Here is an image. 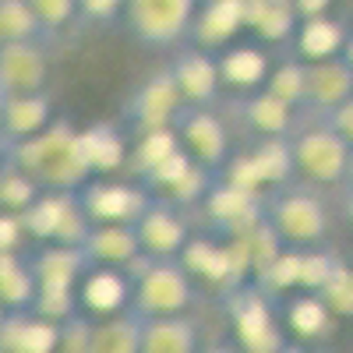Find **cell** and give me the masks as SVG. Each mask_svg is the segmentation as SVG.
<instances>
[{
  "label": "cell",
  "mask_w": 353,
  "mask_h": 353,
  "mask_svg": "<svg viewBox=\"0 0 353 353\" xmlns=\"http://www.w3.org/2000/svg\"><path fill=\"white\" fill-rule=\"evenodd\" d=\"M304 106L325 117L339 103L353 96V71L343 57H329V61H304Z\"/></svg>",
  "instance_id": "5bb4252c"
},
{
  "label": "cell",
  "mask_w": 353,
  "mask_h": 353,
  "mask_svg": "<svg viewBox=\"0 0 353 353\" xmlns=\"http://www.w3.org/2000/svg\"><path fill=\"white\" fill-rule=\"evenodd\" d=\"M92 346V321L71 314L68 321H61V339H57V353H88Z\"/></svg>",
  "instance_id": "8d00e7d4"
},
{
  "label": "cell",
  "mask_w": 353,
  "mask_h": 353,
  "mask_svg": "<svg viewBox=\"0 0 353 353\" xmlns=\"http://www.w3.org/2000/svg\"><path fill=\"white\" fill-rule=\"evenodd\" d=\"M205 209H209V219L219 223L230 233H248L251 226L261 223V198L258 191H244L237 184H212L209 194H205Z\"/></svg>",
  "instance_id": "ac0fdd59"
},
{
  "label": "cell",
  "mask_w": 353,
  "mask_h": 353,
  "mask_svg": "<svg viewBox=\"0 0 353 353\" xmlns=\"http://www.w3.org/2000/svg\"><path fill=\"white\" fill-rule=\"evenodd\" d=\"M339 57L350 64V71H353V32L346 36V43H343V50H339Z\"/></svg>",
  "instance_id": "60d3db41"
},
{
  "label": "cell",
  "mask_w": 353,
  "mask_h": 353,
  "mask_svg": "<svg viewBox=\"0 0 353 353\" xmlns=\"http://www.w3.org/2000/svg\"><path fill=\"white\" fill-rule=\"evenodd\" d=\"M21 223L28 237H39L50 244H85L88 230H92L88 216L81 212L78 191H43L21 212Z\"/></svg>",
  "instance_id": "52a82bcc"
},
{
  "label": "cell",
  "mask_w": 353,
  "mask_h": 353,
  "mask_svg": "<svg viewBox=\"0 0 353 353\" xmlns=\"http://www.w3.org/2000/svg\"><path fill=\"white\" fill-rule=\"evenodd\" d=\"M226 314H230L237 350L244 353H279L290 343L286 332L279 329L269 301H265L261 286H237L226 297Z\"/></svg>",
  "instance_id": "8992f818"
},
{
  "label": "cell",
  "mask_w": 353,
  "mask_h": 353,
  "mask_svg": "<svg viewBox=\"0 0 353 353\" xmlns=\"http://www.w3.org/2000/svg\"><path fill=\"white\" fill-rule=\"evenodd\" d=\"M50 124H53V103L46 96V88L43 92L4 96V110H0V138L4 141L32 138Z\"/></svg>",
  "instance_id": "d6986e66"
},
{
  "label": "cell",
  "mask_w": 353,
  "mask_h": 353,
  "mask_svg": "<svg viewBox=\"0 0 353 353\" xmlns=\"http://www.w3.org/2000/svg\"><path fill=\"white\" fill-rule=\"evenodd\" d=\"M36 290L39 286H36L28 261L18 258L14 251H0V304L8 311H25V307H32Z\"/></svg>",
  "instance_id": "83f0119b"
},
{
  "label": "cell",
  "mask_w": 353,
  "mask_h": 353,
  "mask_svg": "<svg viewBox=\"0 0 353 353\" xmlns=\"http://www.w3.org/2000/svg\"><path fill=\"white\" fill-rule=\"evenodd\" d=\"M286 138H290L293 173H301L311 184H343L350 149H353L343 134H336L325 121H318L301 131L293 128Z\"/></svg>",
  "instance_id": "277c9868"
},
{
  "label": "cell",
  "mask_w": 353,
  "mask_h": 353,
  "mask_svg": "<svg viewBox=\"0 0 353 353\" xmlns=\"http://www.w3.org/2000/svg\"><path fill=\"white\" fill-rule=\"evenodd\" d=\"M124 4L128 0H78V14L88 18V21H113L124 14Z\"/></svg>",
  "instance_id": "74e56055"
},
{
  "label": "cell",
  "mask_w": 353,
  "mask_h": 353,
  "mask_svg": "<svg viewBox=\"0 0 353 353\" xmlns=\"http://www.w3.org/2000/svg\"><path fill=\"white\" fill-rule=\"evenodd\" d=\"M336 311L325 304V297L314 290H304L297 297L286 301V325L293 329V336L301 339H329L336 336Z\"/></svg>",
  "instance_id": "cb8c5ba5"
},
{
  "label": "cell",
  "mask_w": 353,
  "mask_h": 353,
  "mask_svg": "<svg viewBox=\"0 0 353 353\" xmlns=\"http://www.w3.org/2000/svg\"><path fill=\"white\" fill-rule=\"evenodd\" d=\"M216 64H219V78L223 85L230 88H258L265 85V78H269V53L251 46V43H237V46H226L219 57H216Z\"/></svg>",
  "instance_id": "d4e9b609"
},
{
  "label": "cell",
  "mask_w": 353,
  "mask_h": 353,
  "mask_svg": "<svg viewBox=\"0 0 353 353\" xmlns=\"http://www.w3.org/2000/svg\"><path fill=\"white\" fill-rule=\"evenodd\" d=\"M173 131H176V138H181V145L188 149V156L194 163L209 166L212 173L226 166V159H230V131L212 113V106L184 103L173 117Z\"/></svg>",
  "instance_id": "9c48e42d"
},
{
  "label": "cell",
  "mask_w": 353,
  "mask_h": 353,
  "mask_svg": "<svg viewBox=\"0 0 353 353\" xmlns=\"http://www.w3.org/2000/svg\"><path fill=\"white\" fill-rule=\"evenodd\" d=\"M32 311L43 314L46 321H68L71 314H78V297L71 286H39L32 297Z\"/></svg>",
  "instance_id": "d6a6232c"
},
{
  "label": "cell",
  "mask_w": 353,
  "mask_h": 353,
  "mask_svg": "<svg viewBox=\"0 0 353 353\" xmlns=\"http://www.w3.org/2000/svg\"><path fill=\"white\" fill-rule=\"evenodd\" d=\"M194 353H237V350H233V346H223V343H219V346H205V350L198 346Z\"/></svg>",
  "instance_id": "7bdbcfd3"
},
{
  "label": "cell",
  "mask_w": 353,
  "mask_h": 353,
  "mask_svg": "<svg viewBox=\"0 0 353 353\" xmlns=\"http://www.w3.org/2000/svg\"><path fill=\"white\" fill-rule=\"evenodd\" d=\"M81 248H85L88 261H92V269H96V265H99V269H128V265L141 254L134 226H124V223L92 226Z\"/></svg>",
  "instance_id": "ffe728a7"
},
{
  "label": "cell",
  "mask_w": 353,
  "mask_h": 353,
  "mask_svg": "<svg viewBox=\"0 0 353 353\" xmlns=\"http://www.w3.org/2000/svg\"><path fill=\"white\" fill-rule=\"evenodd\" d=\"M343 184H346V191L353 194V149H350V163H346V176H343Z\"/></svg>",
  "instance_id": "b9f144b4"
},
{
  "label": "cell",
  "mask_w": 353,
  "mask_h": 353,
  "mask_svg": "<svg viewBox=\"0 0 353 353\" xmlns=\"http://www.w3.org/2000/svg\"><path fill=\"white\" fill-rule=\"evenodd\" d=\"M346 28L343 21L329 18V14H314V18H301L297 21V50L304 61H329V57H339L343 43H346Z\"/></svg>",
  "instance_id": "484cf974"
},
{
  "label": "cell",
  "mask_w": 353,
  "mask_h": 353,
  "mask_svg": "<svg viewBox=\"0 0 353 353\" xmlns=\"http://www.w3.org/2000/svg\"><path fill=\"white\" fill-rule=\"evenodd\" d=\"M50 78V53L43 43H0V96L43 92Z\"/></svg>",
  "instance_id": "7c38bea8"
},
{
  "label": "cell",
  "mask_w": 353,
  "mask_h": 353,
  "mask_svg": "<svg viewBox=\"0 0 353 353\" xmlns=\"http://www.w3.org/2000/svg\"><path fill=\"white\" fill-rule=\"evenodd\" d=\"M181 106H184L181 88H176L170 68H163V71L149 74L131 92V99L124 106V117L134 124L138 134H145V131L173 128V117H176V110H181Z\"/></svg>",
  "instance_id": "30bf717a"
},
{
  "label": "cell",
  "mask_w": 353,
  "mask_h": 353,
  "mask_svg": "<svg viewBox=\"0 0 353 353\" xmlns=\"http://www.w3.org/2000/svg\"><path fill=\"white\" fill-rule=\"evenodd\" d=\"M81 134H85L88 156H92L96 170H110V166L121 163V156H124V141H121V134H117L110 124H96L92 131H81Z\"/></svg>",
  "instance_id": "e575fe53"
},
{
  "label": "cell",
  "mask_w": 353,
  "mask_h": 353,
  "mask_svg": "<svg viewBox=\"0 0 353 353\" xmlns=\"http://www.w3.org/2000/svg\"><path fill=\"white\" fill-rule=\"evenodd\" d=\"M141 254L149 258H176L188 248V219L181 216V205L170 198H152V205L134 223Z\"/></svg>",
  "instance_id": "8fae6325"
},
{
  "label": "cell",
  "mask_w": 353,
  "mask_h": 353,
  "mask_svg": "<svg viewBox=\"0 0 353 353\" xmlns=\"http://www.w3.org/2000/svg\"><path fill=\"white\" fill-rule=\"evenodd\" d=\"M198 0H128L124 18L145 50H173L191 32Z\"/></svg>",
  "instance_id": "5b68a950"
},
{
  "label": "cell",
  "mask_w": 353,
  "mask_h": 353,
  "mask_svg": "<svg viewBox=\"0 0 353 353\" xmlns=\"http://www.w3.org/2000/svg\"><path fill=\"white\" fill-rule=\"evenodd\" d=\"M28 269L36 276V286H71L74 290L92 272V261H88L81 244H46L43 251L28 258Z\"/></svg>",
  "instance_id": "e0dca14e"
},
{
  "label": "cell",
  "mask_w": 353,
  "mask_h": 353,
  "mask_svg": "<svg viewBox=\"0 0 353 353\" xmlns=\"http://www.w3.org/2000/svg\"><path fill=\"white\" fill-rule=\"evenodd\" d=\"M152 191L145 184H121V181H88L78 188L81 212L88 216L92 226L103 223H124L134 226L138 216L152 205Z\"/></svg>",
  "instance_id": "ba28073f"
},
{
  "label": "cell",
  "mask_w": 353,
  "mask_h": 353,
  "mask_svg": "<svg viewBox=\"0 0 353 353\" xmlns=\"http://www.w3.org/2000/svg\"><path fill=\"white\" fill-rule=\"evenodd\" d=\"M318 121H325L336 134H343V138L353 145V96H350L346 103H339L336 110H329L325 117H318Z\"/></svg>",
  "instance_id": "f35d334b"
},
{
  "label": "cell",
  "mask_w": 353,
  "mask_h": 353,
  "mask_svg": "<svg viewBox=\"0 0 353 353\" xmlns=\"http://www.w3.org/2000/svg\"><path fill=\"white\" fill-rule=\"evenodd\" d=\"M346 209H350V219H353V194L346 198Z\"/></svg>",
  "instance_id": "f6af8a7d"
},
{
  "label": "cell",
  "mask_w": 353,
  "mask_h": 353,
  "mask_svg": "<svg viewBox=\"0 0 353 353\" xmlns=\"http://www.w3.org/2000/svg\"><path fill=\"white\" fill-rule=\"evenodd\" d=\"M4 318H8V307H4V304H0V321H4Z\"/></svg>",
  "instance_id": "bcb514c9"
},
{
  "label": "cell",
  "mask_w": 353,
  "mask_h": 353,
  "mask_svg": "<svg viewBox=\"0 0 353 353\" xmlns=\"http://www.w3.org/2000/svg\"><path fill=\"white\" fill-rule=\"evenodd\" d=\"M50 32L25 0H0V43H43Z\"/></svg>",
  "instance_id": "f1b7e54d"
},
{
  "label": "cell",
  "mask_w": 353,
  "mask_h": 353,
  "mask_svg": "<svg viewBox=\"0 0 353 353\" xmlns=\"http://www.w3.org/2000/svg\"><path fill=\"white\" fill-rule=\"evenodd\" d=\"M141 321L145 314H138L134 307L103 318L99 325H92L88 353H141Z\"/></svg>",
  "instance_id": "4316f807"
},
{
  "label": "cell",
  "mask_w": 353,
  "mask_h": 353,
  "mask_svg": "<svg viewBox=\"0 0 353 353\" xmlns=\"http://www.w3.org/2000/svg\"><path fill=\"white\" fill-rule=\"evenodd\" d=\"M297 8V18H314V14H329L332 0H293Z\"/></svg>",
  "instance_id": "ab89813d"
},
{
  "label": "cell",
  "mask_w": 353,
  "mask_h": 353,
  "mask_svg": "<svg viewBox=\"0 0 353 353\" xmlns=\"http://www.w3.org/2000/svg\"><path fill=\"white\" fill-rule=\"evenodd\" d=\"M8 163L21 170L39 191H78L96 173L85 134L68 121H53L32 138L8 141Z\"/></svg>",
  "instance_id": "6da1fadb"
},
{
  "label": "cell",
  "mask_w": 353,
  "mask_h": 353,
  "mask_svg": "<svg viewBox=\"0 0 353 353\" xmlns=\"http://www.w3.org/2000/svg\"><path fill=\"white\" fill-rule=\"evenodd\" d=\"M265 223L276 230V237L290 251L321 248L329 237V212L325 201L307 188H283L265 205Z\"/></svg>",
  "instance_id": "3957f363"
},
{
  "label": "cell",
  "mask_w": 353,
  "mask_h": 353,
  "mask_svg": "<svg viewBox=\"0 0 353 353\" xmlns=\"http://www.w3.org/2000/svg\"><path fill=\"white\" fill-rule=\"evenodd\" d=\"M124 272H131V307L138 314H184L194 304V286L184 261L138 254Z\"/></svg>",
  "instance_id": "7a4b0ae2"
},
{
  "label": "cell",
  "mask_w": 353,
  "mask_h": 353,
  "mask_svg": "<svg viewBox=\"0 0 353 353\" xmlns=\"http://www.w3.org/2000/svg\"><path fill=\"white\" fill-rule=\"evenodd\" d=\"M170 74L176 81V88H181L184 103L191 106H212L219 99V88H223V78H219V64L216 57L209 50L201 46H184L173 53L170 61Z\"/></svg>",
  "instance_id": "4fadbf2b"
},
{
  "label": "cell",
  "mask_w": 353,
  "mask_h": 353,
  "mask_svg": "<svg viewBox=\"0 0 353 353\" xmlns=\"http://www.w3.org/2000/svg\"><path fill=\"white\" fill-rule=\"evenodd\" d=\"M233 113H237L251 131H258L265 138H286L293 131V124H297V110L286 106L283 99H276L269 88L244 96L237 106H233Z\"/></svg>",
  "instance_id": "7402d4cb"
},
{
  "label": "cell",
  "mask_w": 353,
  "mask_h": 353,
  "mask_svg": "<svg viewBox=\"0 0 353 353\" xmlns=\"http://www.w3.org/2000/svg\"><path fill=\"white\" fill-rule=\"evenodd\" d=\"M297 8L293 0H244V28L258 39L269 43H290L297 32Z\"/></svg>",
  "instance_id": "603a6c76"
},
{
  "label": "cell",
  "mask_w": 353,
  "mask_h": 353,
  "mask_svg": "<svg viewBox=\"0 0 353 353\" xmlns=\"http://www.w3.org/2000/svg\"><path fill=\"white\" fill-rule=\"evenodd\" d=\"M304 71H307L304 61H283L279 68L269 71V78H265V88H269L276 99H283L286 106L301 110V106H304Z\"/></svg>",
  "instance_id": "4dcf8cb0"
},
{
  "label": "cell",
  "mask_w": 353,
  "mask_h": 353,
  "mask_svg": "<svg viewBox=\"0 0 353 353\" xmlns=\"http://www.w3.org/2000/svg\"><path fill=\"white\" fill-rule=\"evenodd\" d=\"M314 293H321L325 304L336 314H353V269H350V265H343V261H336L332 272L325 276V283H321Z\"/></svg>",
  "instance_id": "836d02e7"
},
{
  "label": "cell",
  "mask_w": 353,
  "mask_h": 353,
  "mask_svg": "<svg viewBox=\"0 0 353 353\" xmlns=\"http://www.w3.org/2000/svg\"><path fill=\"white\" fill-rule=\"evenodd\" d=\"M261 184H286V176L293 173V156H290V138H269L265 145L251 152Z\"/></svg>",
  "instance_id": "f546056e"
},
{
  "label": "cell",
  "mask_w": 353,
  "mask_h": 353,
  "mask_svg": "<svg viewBox=\"0 0 353 353\" xmlns=\"http://www.w3.org/2000/svg\"><path fill=\"white\" fill-rule=\"evenodd\" d=\"M244 28V0H198L188 39L201 50H223Z\"/></svg>",
  "instance_id": "9a60e30c"
},
{
  "label": "cell",
  "mask_w": 353,
  "mask_h": 353,
  "mask_svg": "<svg viewBox=\"0 0 353 353\" xmlns=\"http://www.w3.org/2000/svg\"><path fill=\"white\" fill-rule=\"evenodd\" d=\"M0 110H4V96H0Z\"/></svg>",
  "instance_id": "7dc6e473"
},
{
  "label": "cell",
  "mask_w": 353,
  "mask_h": 353,
  "mask_svg": "<svg viewBox=\"0 0 353 353\" xmlns=\"http://www.w3.org/2000/svg\"><path fill=\"white\" fill-rule=\"evenodd\" d=\"M279 353H304V350H301V346H290V343H286V346H283Z\"/></svg>",
  "instance_id": "ee69618b"
},
{
  "label": "cell",
  "mask_w": 353,
  "mask_h": 353,
  "mask_svg": "<svg viewBox=\"0 0 353 353\" xmlns=\"http://www.w3.org/2000/svg\"><path fill=\"white\" fill-rule=\"evenodd\" d=\"M43 191L28 181L21 170H14L11 163L0 170V209L4 212H25Z\"/></svg>",
  "instance_id": "1f68e13d"
},
{
  "label": "cell",
  "mask_w": 353,
  "mask_h": 353,
  "mask_svg": "<svg viewBox=\"0 0 353 353\" xmlns=\"http://www.w3.org/2000/svg\"><path fill=\"white\" fill-rule=\"evenodd\" d=\"M61 325L46 321L32 307L25 311H8L0 321V353H57Z\"/></svg>",
  "instance_id": "2e32d148"
},
{
  "label": "cell",
  "mask_w": 353,
  "mask_h": 353,
  "mask_svg": "<svg viewBox=\"0 0 353 353\" xmlns=\"http://www.w3.org/2000/svg\"><path fill=\"white\" fill-rule=\"evenodd\" d=\"M28 8H32V14L43 21V28L53 36L61 32L64 25H71L78 18V0H25Z\"/></svg>",
  "instance_id": "d590c367"
},
{
  "label": "cell",
  "mask_w": 353,
  "mask_h": 353,
  "mask_svg": "<svg viewBox=\"0 0 353 353\" xmlns=\"http://www.w3.org/2000/svg\"><path fill=\"white\" fill-rule=\"evenodd\" d=\"M198 325L188 314H145L141 353H194Z\"/></svg>",
  "instance_id": "44dd1931"
}]
</instances>
